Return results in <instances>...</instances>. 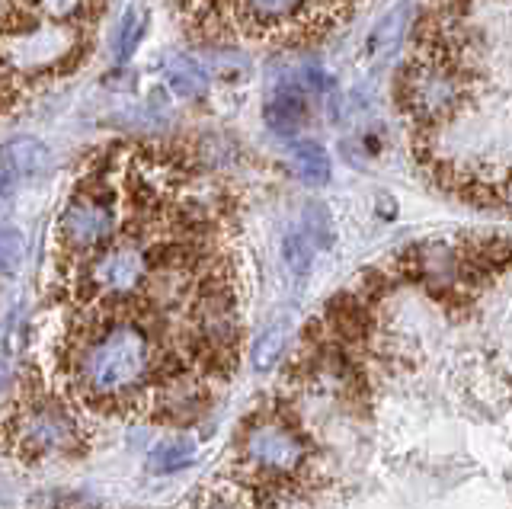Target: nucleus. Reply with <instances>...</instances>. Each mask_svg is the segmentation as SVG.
<instances>
[{
  "label": "nucleus",
  "instance_id": "1",
  "mask_svg": "<svg viewBox=\"0 0 512 509\" xmlns=\"http://www.w3.org/2000/svg\"><path fill=\"white\" fill-rule=\"evenodd\" d=\"M151 375V340L138 324L116 321L77 356V381L93 397H119Z\"/></svg>",
  "mask_w": 512,
  "mask_h": 509
},
{
  "label": "nucleus",
  "instance_id": "2",
  "mask_svg": "<svg viewBox=\"0 0 512 509\" xmlns=\"http://www.w3.org/2000/svg\"><path fill=\"white\" fill-rule=\"evenodd\" d=\"M400 103L420 122H445L461 106V81L439 61H416L400 77Z\"/></svg>",
  "mask_w": 512,
  "mask_h": 509
},
{
  "label": "nucleus",
  "instance_id": "3",
  "mask_svg": "<svg viewBox=\"0 0 512 509\" xmlns=\"http://www.w3.org/2000/svg\"><path fill=\"white\" fill-rule=\"evenodd\" d=\"M74 45H77L74 29L52 20V23H39V26L4 36L0 39V58H4L13 71L39 74L68 58L74 52Z\"/></svg>",
  "mask_w": 512,
  "mask_h": 509
},
{
  "label": "nucleus",
  "instance_id": "4",
  "mask_svg": "<svg viewBox=\"0 0 512 509\" xmlns=\"http://www.w3.org/2000/svg\"><path fill=\"white\" fill-rule=\"evenodd\" d=\"M244 455L250 465L269 474H292L304 461V442L295 429H288L279 420L253 423L244 436Z\"/></svg>",
  "mask_w": 512,
  "mask_h": 509
},
{
  "label": "nucleus",
  "instance_id": "5",
  "mask_svg": "<svg viewBox=\"0 0 512 509\" xmlns=\"http://www.w3.org/2000/svg\"><path fill=\"white\" fill-rule=\"evenodd\" d=\"M13 436L26 455L42 458V455L71 449L77 439V429L68 410H61L55 404H36L23 410V417L13 426Z\"/></svg>",
  "mask_w": 512,
  "mask_h": 509
},
{
  "label": "nucleus",
  "instance_id": "6",
  "mask_svg": "<svg viewBox=\"0 0 512 509\" xmlns=\"http://www.w3.org/2000/svg\"><path fill=\"white\" fill-rule=\"evenodd\" d=\"M58 234L71 247H80V250L100 247L116 234V215H112L106 202L80 193L64 205V212L58 218Z\"/></svg>",
  "mask_w": 512,
  "mask_h": 509
},
{
  "label": "nucleus",
  "instance_id": "7",
  "mask_svg": "<svg viewBox=\"0 0 512 509\" xmlns=\"http://www.w3.org/2000/svg\"><path fill=\"white\" fill-rule=\"evenodd\" d=\"M148 279V253L135 244H116L93 263V282L109 295H132Z\"/></svg>",
  "mask_w": 512,
  "mask_h": 509
},
{
  "label": "nucleus",
  "instance_id": "8",
  "mask_svg": "<svg viewBox=\"0 0 512 509\" xmlns=\"http://www.w3.org/2000/svg\"><path fill=\"white\" fill-rule=\"evenodd\" d=\"M48 157H52V151H48L39 138H13L0 148V161H4L13 183L16 180H36L39 173H45Z\"/></svg>",
  "mask_w": 512,
  "mask_h": 509
},
{
  "label": "nucleus",
  "instance_id": "9",
  "mask_svg": "<svg viewBox=\"0 0 512 509\" xmlns=\"http://www.w3.org/2000/svg\"><path fill=\"white\" fill-rule=\"evenodd\" d=\"M308 122V100L298 87H279L266 103V125L279 135H292Z\"/></svg>",
  "mask_w": 512,
  "mask_h": 509
},
{
  "label": "nucleus",
  "instance_id": "10",
  "mask_svg": "<svg viewBox=\"0 0 512 509\" xmlns=\"http://www.w3.org/2000/svg\"><path fill=\"white\" fill-rule=\"evenodd\" d=\"M413 23V4H397L394 10H388V17H384L375 29H372V36H368V55H391L400 42H404L407 36V29Z\"/></svg>",
  "mask_w": 512,
  "mask_h": 509
},
{
  "label": "nucleus",
  "instance_id": "11",
  "mask_svg": "<svg viewBox=\"0 0 512 509\" xmlns=\"http://www.w3.org/2000/svg\"><path fill=\"white\" fill-rule=\"evenodd\" d=\"M167 81H170V90L183 100H199L208 93V71L196 58H186V55H173L167 61Z\"/></svg>",
  "mask_w": 512,
  "mask_h": 509
},
{
  "label": "nucleus",
  "instance_id": "12",
  "mask_svg": "<svg viewBox=\"0 0 512 509\" xmlns=\"http://www.w3.org/2000/svg\"><path fill=\"white\" fill-rule=\"evenodd\" d=\"M144 29H148V13H144L138 4H132L119 20V29H116V39H112V52H116L119 61H128L135 55V49L144 39Z\"/></svg>",
  "mask_w": 512,
  "mask_h": 509
},
{
  "label": "nucleus",
  "instance_id": "13",
  "mask_svg": "<svg viewBox=\"0 0 512 509\" xmlns=\"http://www.w3.org/2000/svg\"><path fill=\"white\" fill-rule=\"evenodd\" d=\"M292 167L301 180L308 183H327L330 180V154L317 141H301L292 148Z\"/></svg>",
  "mask_w": 512,
  "mask_h": 509
},
{
  "label": "nucleus",
  "instance_id": "14",
  "mask_svg": "<svg viewBox=\"0 0 512 509\" xmlns=\"http://www.w3.org/2000/svg\"><path fill=\"white\" fill-rule=\"evenodd\" d=\"M192 458H196V445L189 439H167L148 455V468L154 474H173V471L189 468Z\"/></svg>",
  "mask_w": 512,
  "mask_h": 509
},
{
  "label": "nucleus",
  "instance_id": "15",
  "mask_svg": "<svg viewBox=\"0 0 512 509\" xmlns=\"http://www.w3.org/2000/svg\"><path fill=\"white\" fill-rule=\"evenodd\" d=\"M285 337H288V327L282 321L266 327L260 337H256V343H253V365H256V372H266V369H272V365L279 362L282 349H285Z\"/></svg>",
  "mask_w": 512,
  "mask_h": 509
},
{
  "label": "nucleus",
  "instance_id": "16",
  "mask_svg": "<svg viewBox=\"0 0 512 509\" xmlns=\"http://www.w3.org/2000/svg\"><path fill=\"white\" fill-rule=\"evenodd\" d=\"M311 253H314V244L308 241V234L304 231H288L285 241H282V257H285V266L288 273L295 279H304L311 269Z\"/></svg>",
  "mask_w": 512,
  "mask_h": 509
},
{
  "label": "nucleus",
  "instance_id": "17",
  "mask_svg": "<svg viewBox=\"0 0 512 509\" xmlns=\"http://www.w3.org/2000/svg\"><path fill=\"white\" fill-rule=\"evenodd\" d=\"M26 260V241L16 228H0V273L16 276Z\"/></svg>",
  "mask_w": 512,
  "mask_h": 509
},
{
  "label": "nucleus",
  "instance_id": "18",
  "mask_svg": "<svg viewBox=\"0 0 512 509\" xmlns=\"http://www.w3.org/2000/svg\"><path fill=\"white\" fill-rule=\"evenodd\" d=\"M304 234L314 247H330L333 244V218L320 202H311L308 212H304Z\"/></svg>",
  "mask_w": 512,
  "mask_h": 509
},
{
  "label": "nucleus",
  "instance_id": "19",
  "mask_svg": "<svg viewBox=\"0 0 512 509\" xmlns=\"http://www.w3.org/2000/svg\"><path fill=\"white\" fill-rule=\"evenodd\" d=\"M304 0H244V7L253 20L260 23H279L285 17H292V13L301 10Z\"/></svg>",
  "mask_w": 512,
  "mask_h": 509
},
{
  "label": "nucleus",
  "instance_id": "20",
  "mask_svg": "<svg viewBox=\"0 0 512 509\" xmlns=\"http://www.w3.org/2000/svg\"><path fill=\"white\" fill-rule=\"evenodd\" d=\"M333 317H336V327H340L346 337H362L365 317H362V308L356 305V301L343 298L340 305H333Z\"/></svg>",
  "mask_w": 512,
  "mask_h": 509
},
{
  "label": "nucleus",
  "instance_id": "21",
  "mask_svg": "<svg viewBox=\"0 0 512 509\" xmlns=\"http://www.w3.org/2000/svg\"><path fill=\"white\" fill-rule=\"evenodd\" d=\"M36 7L45 13L48 20H58V23H68L74 17H80L87 7V0H36Z\"/></svg>",
  "mask_w": 512,
  "mask_h": 509
},
{
  "label": "nucleus",
  "instance_id": "22",
  "mask_svg": "<svg viewBox=\"0 0 512 509\" xmlns=\"http://www.w3.org/2000/svg\"><path fill=\"white\" fill-rule=\"evenodd\" d=\"M13 180H10V173H7V167H4V161H0V189H7Z\"/></svg>",
  "mask_w": 512,
  "mask_h": 509
},
{
  "label": "nucleus",
  "instance_id": "23",
  "mask_svg": "<svg viewBox=\"0 0 512 509\" xmlns=\"http://www.w3.org/2000/svg\"><path fill=\"white\" fill-rule=\"evenodd\" d=\"M509 205H512V186H509Z\"/></svg>",
  "mask_w": 512,
  "mask_h": 509
}]
</instances>
